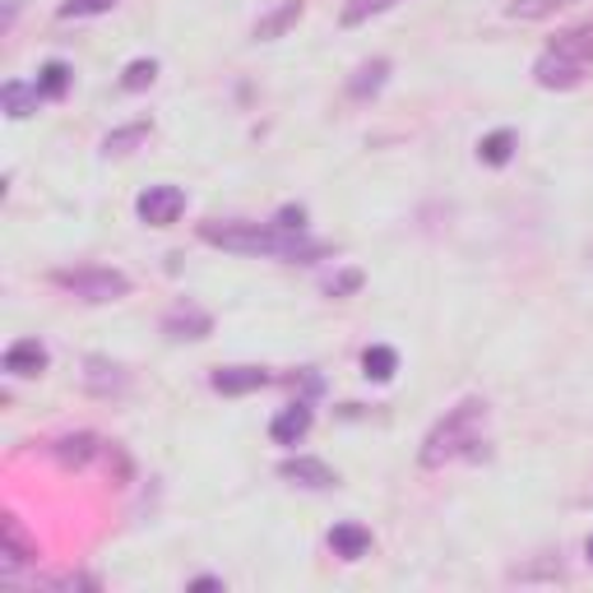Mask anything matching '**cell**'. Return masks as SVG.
<instances>
[{
  "mask_svg": "<svg viewBox=\"0 0 593 593\" xmlns=\"http://www.w3.org/2000/svg\"><path fill=\"white\" fill-rule=\"evenodd\" d=\"M200 241L232 255H265V260H293V265H311V260L329 255L325 241H306L301 232H288L278 223H200Z\"/></svg>",
  "mask_w": 593,
  "mask_h": 593,
  "instance_id": "obj_1",
  "label": "cell"
},
{
  "mask_svg": "<svg viewBox=\"0 0 593 593\" xmlns=\"http://www.w3.org/2000/svg\"><path fill=\"white\" fill-rule=\"evenodd\" d=\"M487 404L482 399H459L441 422L427 431L422 441V469H446L454 459H482L487 454Z\"/></svg>",
  "mask_w": 593,
  "mask_h": 593,
  "instance_id": "obj_2",
  "label": "cell"
},
{
  "mask_svg": "<svg viewBox=\"0 0 593 593\" xmlns=\"http://www.w3.org/2000/svg\"><path fill=\"white\" fill-rule=\"evenodd\" d=\"M52 283L61 293H70L89 306H107V301H121L130 297V274L121 270H98V265H84V270H56Z\"/></svg>",
  "mask_w": 593,
  "mask_h": 593,
  "instance_id": "obj_3",
  "label": "cell"
},
{
  "mask_svg": "<svg viewBox=\"0 0 593 593\" xmlns=\"http://www.w3.org/2000/svg\"><path fill=\"white\" fill-rule=\"evenodd\" d=\"M163 334L172 343H200L213 334V316L205 311L200 301H177L163 311Z\"/></svg>",
  "mask_w": 593,
  "mask_h": 593,
  "instance_id": "obj_4",
  "label": "cell"
},
{
  "mask_svg": "<svg viewBox=\"0 0 593 593\" xmlns=\"http://www.w3.org/2000/svg\"><path fill=\"white\" fill-rule=\"evenodd\" d=\"M135 213L149 228H172L186 213V190L182 186H149L135 200Z\"/></svg>",
  "mask_w": 593,
  "mask_h": 593,
  "instance_id": "obj_5",
  "label": "cell"
},
{
  "mask_svg": "<svg viewBox=\"0 0 593 593\" xmlns=\"http://www.w3.org/2000/svg\"><path fill=\"white\" fill-rule=\"evenodd\" d=\"M584 75H589V65L565 61V56H557V52H542V56L534 61V79H538V89H552V94H570V89H580Z\"/></svg>",
  "mask_w": 593,
  "mask_h": 593,
  "instance_id": "obj_6",
  "label": "cell"
},
{
  "mask_svg": "<svg viewBox=\"0 0 593 593\" xmlns=\"http://www.w3.org/2000/svg\"><path fill=\"white\" fill-rule=\"evenodd\" d=\"M278 477L293 482V487H306V492H329L339 487V473L325 464V459H311V454H297V459H283L278 464Z\"/></svg>",
  "mask_w": 593,
  "mask_h": 593,
  "instance_id": "obj_7",
  "label": "cell"
},
{
  "mask_svg": "<svg viewBox=\"0 0 593 593\" xmlns=\"http://www.w3.org/2000/svg\"><path fill=\"white\" fill-rule=\"evenodd\" d=\"M0 542H6V547H0V557H6V570L37 561V538L24 529V519H19V515L0 519Z\"/></svg>",
  "mask_w": 593,
  "mask_h": 593,
  "instance_id": "obj_8",
  "label": "cell"
},
{
  "mask_svg": "<svg viewBox=\"0 0 593 593\" xmlns=\"http://www.w3.org/2000/svg\"><path fill=\"white\" fill-rule=\"evenodd\" d=\"M98 454H102V441H98L94 431H75V436H61V441H52V459H56L61 469H70V473L75 469H89Z\"/></svg>",
  "mask_w": 593,
  "mask_h": 593,
  "instance_id": "obj_9",
  "label": "cell"
},
{
  "mask_svg": "<svg viewBox=\"0 0 593 593\" xmlns=\"http://www.w3.org/2000/svg\"><path fill=\"white\" fill-rule=\"evenodd\" d=\"M311 422H316L311 404H306V399L288 404V408H283V413L274 417V422H270V436H274V446H297V441H306V431H311Z\"/></svg>",
  "mask_w": 593,
  "mask_h": 593,
  "instance_id": "obj_10",
  "label": "cell"
},
{
  "mask_svg": "<svg viewBox=\"0 0 593 593\" xmlns=\"http://www.w3.org/2000/svg\"><path fill=\"white\" fill-rule=\"evenodd\" d=\"M274 376L265 366H218L213 376H209V385L218 389V394H255V389H265Z\"/></svg>",
  "mask_w": 593,
  "mask_h": 593,
  "instance_id": "obj_11",
  "label": "cell"
},
{
  "mask_svg": "<svg viewBox=\"0 0 593 593\" xmlns=\"http://www.w3.org/2000/svg\"><path fill=\"white\" fill-rule=\"evenodd\" d=\"M52 366V353H47V343H37V339H19L6 348V371L10 376H42V371Z\"/></svg>",
  "mask_w": 593,
  "mask_h": 593,
  "instance_id": "obj_12",
  "label": "cell"
},
{
  "mask_svg": "<svg viewBox=\"0 0 593 593\" xmlns=\"http://www.w3.org/2000/svg\"><path fill=\"white\" fill-rule=\"evenodd\" d=\"M84 385H89V394H98V399H112V394H125L130 376H125V366H117V362L89 358L84 362Z\"/></svg>",
  "mask_w": 593,
  "mask_h": 593,
  "instance_id": "obj_13",
  "label": "cell"
},
{
  "mask_svg": "<svg viewBox=\"0 0 593 593\" xmlns=\"http://www.w3.org/2000/svg\"><path fill=\"white\" fill-rule=\"evenodd\" d=\"M547 52H557L565 61H580V65H593V19H584V24H575V29H561Z\"/></svg>",
  "mask_w": 593,
  "mask_h": 593,
  "instance_id": "obj_14",
  "label": "cell"
},
{
  "mask_svg": "<svg viewBox=\"0 0 593 593\" xmlns=\"http://www.w3.org/2000/svg\"><path fill=\"white\" fill-rule=\"evenodd\" d=\"M385 79H389V61H385V56L362 61L358 70H353V79H348V98H358V102L376 98V94L385 89Z\"/></svg>",
  "mask_w": 593,
  "mask_h": 593,
  "instance_id": "obj_15",
  "label": "cell"
},
{
  "mask_svg": "<svg viewBox=\"0 0 593 593\" xmlns=\"http://www.w3.org/2000/svg\"><path fill=\"white\" fill-rule=\"evenodd\" d=\"M329 547H334V557H343V561H362L366 552H371V529H362V524H334L329 529Z\"/></svg>",
  "mask_w": 593,
  "mask_h": 593,
  "instance_id": "obj_16",
  "label": "cell"
},
{
  "mask_svg": "<svg viewBox=\"0 0 593 593\" xmlns=\"http://www.w3.org/2000/svg\"><path fill=\"white\" fill-rule=\"evenodd\" d=\"M37 102H47L37 84H19V79H10L6 89H0V107H6V117H10V121L33 117V112H37Z\"/></svg>",
  "mask_w": 593,
  "mask_h": 593,
  "instance_id": "obj_17",
  "label": "cell"
},
{
  "mask_svg": "<svg viewBox=\"0 0 593 593\" xmlns=\"http://www.w3.org/2000/svg\"><path fill=\"white\" fill-rule=\"evenodd\" d=\"M301 10H306L301 0H283L274 14H265V19H260V24L251 29V37H255V42H274V37H283V33H288L297 19H301Z\"/></svg>",
  "mask_w": 593,
  "mask_h": 593,
  "instance_id": "obj_18",
  "label": "cell"
},
{
  "mask_svg": "<svg viewBox=\"0 0 593 593\" xmlns=\"http://www.w3.org/2000/svg\"><path fill=\"white\" fill-rule=\"evenodd\" d=\"M515 149H519L515 130H492V135H482V144H477V158L487 163V167H505V163L515 158Z\"/></svg>",
  "mask_w": 593,
  "mask_h": 593,
  "instance_id": "obj_19",
  "label": "cell"
},
{
  "mask_svg": "<svg viewBox=\"0 0 593 593\" xmlns=\"http://www.w3.org/2000/svg\"><path fill=\"white\" fill-rule=\"evenodd\" d=\"M362 371H366V381L389 385V381H394V371H399V353H394V348H385V343L366 348V353H362Z\"/></svg>",
  "mask_w": 593,
  "mask_h": 593,
  "instance_id": "obj_20",
  "label": "cell"
},
{
  "mask_svg": "<svg viewBox=\"0 0 593 593\" xmlns=\"http://www.w3.org/2000/svg\"><path fill=\"white\" fill-rule=\"evenodd\" d=\"M153 135V125L149 121H135V125H121V130H112V135L102 140V153L107 158H121V153H130V149H140L144 140Z\"/></svg>",
  "mask_w": 593,
  "mask_h": 593,
  "instance_id": "obj_21",
  "label": "cell"
},
{
  "mask_svg": "<svg viewBox=\"0 0 593 593\" xmlns=\"http://www.w3.org/2000/svg\"><path fill=\"white\" fill-rule=\"evenodd\" d=\"M565 6H575V0H510V6H505V14L519 19V24H538V19L557 14V10H565Z\"/></svg>",
  "mask_w": 593,
  "mask_h": 593,
  "instance_id": "obj_22",
  "label": "cell"
},
{
  "mask_svg": "<svg viewBox=\"0 0 593 593\" xmlns=\"http://www.w3.org/2000/svg\"><path fill=\"white\" fill-rule=\"evenodd\" d=\"M70 65H65V61H47V65H42V70H37V89H42V98H65V94H70Z\"/></svg>",
  "mask_w": 593,
  "mask_h": 593,
  "instance_id": "obj_23",
  "label": "cell"
},
{
  "mask_svg": "<svg viewBox=\"0 0 593 593\" xmlns=\"http://www.w3.org/2000/svg\"><path fill=\"white\" fill-rule=\"evenodd\" d=\"M394 6H399V0H348L343 14H339V24L343 29H358V24H366V19H376V14L394 10Z\"/></svg>",
  "mask_w": 593,
  "mask_h": 593,
  "instance_id": "obj_24",
  "label": "cell"
},
{
  "mask_svg": "<svg viewBox=\"0 0 593 593\" xmlns=\"http://www.w3.org/2000/svg\"><path fill=\"white\" fill-rule=\"evenodd\" d=\"M153 79H158V61H130L125 75H121V89L125 94H144Z\"/></svg>",
  "mask_w": 593,
  "mask_h": 593,
  "instance_id": "obj_25",
  "label": "cell"
},
{
  "mask_svg": "<svg viewBox=\"0 0 593 593\" xmlns=\"http://www.w3.org/2000/svg\"><path fill=\"white\" fill-rule=\"evenodd\" d=\"M112 6H117V0H65L56 14H61V19H84V14H107Z\"/></svg>",
  "mask_w": 593,
  "mask_h": 593,
  "instance_id": "obj_26",
  "label": "cell"
},
{
  "mask_svg": "<svg viewBox=\"0 0 593 593\" xmlns=\"http://www.w3.org/2000/svg\"><path fill=\"white\" fill-rule=\"evenodd\" d=\"M362 288V270H343L325 283V297H348V293H358Z\"/></svg>",
  "mask_w": 593,
  "mask_h": 593,
  "instance_id": "obj_27",
  "label": "cell"
},
{
  "mask_svg": "<svg viewBox=\"0 0 593 593\" xmlns=\"http://www.w3.org/2000/svg\"><path fill=\"white\" fill-rule=\"evenodd\" d=\"M274 223H278V228H288V232H301V228H306V209H301V205H283Z\"/></svg>",
  "mask_w": 593,
  "mask_h": 593,
  "instance_id": "obj_28",
  "label": "cell"
},
{
  "mask_svg": "<svg viewBox=\"0 0 593 593\" xmlns=\"http://www.w3.org/2000/svg\"><path fill=\"white\" fill-rule=\"evenodd\" d=\"M42 584H47V589H98V580L94 575H79V570H75V575H52V580H42Z\"/></svg>",
  "mask_w": 593,
  "mask_h": 593,
  "instance_id": "obj_29",
  "label": "cell"
},
{
  "mask_svg": "<svg viewBox=\"0 0 593 593\" xmlns=\"http://www.w3.org/2000/svg\"><path fill=\"white\" fill-rule=\"evenodd\" d=\"M190 589H223V580H218V575H200V580H190Z\"/></svg>",
  "mask_w": 593,
  "mask_h": 593,
  "instance_id": "obj_30",
  "label": "cell"
},
{
  "mask_svg": "<svg viewBox=\"0 0 593 593\" xmlns=\"http://www.w3.org/2000/svg\"><path fill=\"white\" fill-rule=\"evenodd\" d=\"M14 14H19V0H6V29L14 24Z\"/></svg>",
  "mask_w": 593,
  "mask_h": 593,
  "instance_id": "obj_31",
  "label": "cell"
},
{
  "mask_svg": "<svg viewBox=\"0 0 593 593\" xmlns=\"http://www.w3.org/2000/svg\"><path fill=\"white\" fill-rule=\"evenodd\" d=\"M584 552H589V561H593V538H589V542H584Z\"/></svg>",
  "mask_w": 593,
  "mask_h": 593,
  "instance_id": "obj_32",
  "label": "cell"
}]
</instances>
